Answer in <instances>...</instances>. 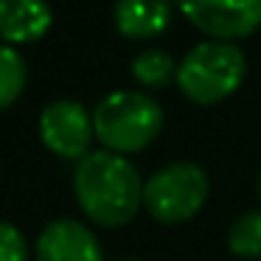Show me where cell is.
Masks as SVG:
<instances>
[{
  "mask_svg": "<svg viewBox=\"0 0 261 261\" xmlns=\"http://www.w3.org/2000/svg\"><path fill=\"white\" fill-rule=\"evenodd\" d=\"M37 261H104L96 233L76 219H54L37 239Z\"/></svg>",
  "mask_w": 261,
  "mask_h": 261,
  "instance_id": "cell-7",
  "label": "cell"
},
{
  "mask_svg": "<svg viewBox=\"0 0 261 261\" xmlns=\"http://www.w3.org/2000/svg\"><path fill=\"white\" fill-rule=\"evenodd\" d=\"M247 59L236 42L205 40L194 45L177 65V87L194 104H219L242 87Z\"/></svg>",
  "mask_w": 261,
  "mask_h": 261,
  "instance_id": "cell-3",
  "label": "cell"
},
{
  "mask_svg": "<svg viewBox=\"0 0 261 261\" xmlns=\"http://www.w3.org/2000/svg\"><path fill=\"white\" fill-rule=\"evenodd\" d=\"M93 115L85 110V104L73 98H57L40 115V138L54 154L68 160H82L90 154L93 143Z\"/></svg>",
  "mask_w": 261,
  "mask_h": 261,
  "instance_id": "cell-6",
  "label": "cell"
},
{
  "mask_svg": "<svg viewBox=\"0 0 261 261\" xmlns=\"http://www.w3.org/2000/svg\"><path fill=\"white\" fill-rule=\"evenodd\" d=\"M25 79H29V68H25V59L17 54V48L0 45V110L12 107L23 96Z\"/></svg>",
  "mask_w": 261,
  "mask_h": 261,
  "instance_id": "cell-11",
  "label": "cell"
},
{
  "mask_svg": "<svg viewBox=\"0 0 261 261\" xmlns=\"http://www.w3.org/2000/svg\"><path fill=\"white\" fill-rule=\"evenodd\" d=\"M73 194L87 219L101 227H121L143 202V182L124 154L98 149L79 160L73 171Z\"/></svg>",
  "mask_w": 261,
  "mask_h": 261,
  "instance_id": "cell-1",
  "label": "cell"
},
{
  "mask_svg": "<svg viewBox=\"0 0 261 261\" xmlns=\"http://www.w3.org/2000/svg\"><path fill=\"white\" fill-rule=\"evenodd\" d=\"M54 23L45 0H0V40L6 45H25L48 34Z\"/></svg>",
  "mask_w": 261,
  "mask_h": 261,
  "instance_id": "cell-8",
  "label": "cell"
},
{
  "mask_svg": "<svg viewBox=\"0 0 261 261\" xmlns=\"http://www.w3.org/2000/svg\"><path fill=\"white\" fill-rule=\"evenodd\" d=\"M258 199H261V174H258Z\"/></svg>",
  "mask_w": 261,
  "mask_h": 261,
  "instance_id": "cell-14",
  "label": "cell"
},
{
  "mask_svg": "<svg viewBox=\"0 0 261 261\" xmlns=\"http://www.w3.org/2000/svg\"><path fill=\"white\" fill-rule=\"evenodd\" d=\"M227 247L239 258H261V211H244L227 227Z\"/></svg>",
  "mask_w": 261,
  "mask_h": 261,
  "instance_id": "cell-12",
  "label": "cell"
},
{
  "mask_svg": "<svg viewBox=\"0 0 261 261\" xmlns=\"http://www.w3.org/2000/svg\"><path fill=\"white\" fill-rule=\"evenodd\" d=\"M163 107L141 90H115L93 110V129L107 152L132 154L163 132Z\"/></svg>",
  "mask_w": 261,
  "mask_h": 261,
  "instance_id": "cell-2",
  "label": "cell"
},
{
  "mask_svg": "<svg viewBox=\"0 0 261 261\" xmlns=\"http://www.w3.org/2000/svg\"><path fill=\"white\" fill-rule=\"evenodd\" d=\"M177 9L208 40L236 42L261 25V0H177Z\"/></svg>",
  "mask_w": 261,
  "mask_h": 261,
  "instance_id": "cell-5",
  "label": "cell"
},
{
  "mask_svg": "<svg viewBox=\"0 0 261 261\" xmlns=\"http://www.w3.org/2000/svg\"><path fill=\"white\" fill-rule=\"evenodd\" d=\"M174 3L171 0H118L115 3V29L129 40H149L169 29Z\"/></svg>",
  "mask_w": 261,
  "mask_h": 261,
  "instance_id": "cell-9",
  "label": "cell"
},
{
  "mask_svg": "<svg viewBox=\"0 0 261 261\" xmlns=\"http://www.w3.org/2000/svg\"><path fill=\"white\" fill-rule=\"evenodd\" d=\"M0 261H29L25 236L9 222H0Z\"/></svg>",
  "mask_w": 261,
  "mask_h": 261,
  "instance_id": "cell-13",
  "label": "cell"
},
{
  "mask_svg": "<svg viewBox=\"0 0 261 261\" xmlns=\"http://www.w3.org/2000/svg\"><path fill=\"white\" fill-rule=\"evenodd\" d=\"M177 65L180 62H174L171 54L149 48L132 59V76H135L138 85L158 90V87H166L169 82H177Z\"/></svg>",
  "mask_w": 261,
  "mask_h": 261,
  "instance_id": "cell-10",
  "label": "cell"
},
{
  "mask_svg": "<svg viewBox=\"0 0 261 261\" xmlns=\"http://www.w3.org/2000/svg\"><path fill=\"white\" fill-rule=\"evenodd\" d=\"M211 194V180L202 166L177 160L158 169L143 182V208L154 222L180 225L202 211Z\"/></svg>",
  "mask_w": 261,
  "mask_h": 261,
  "instance_id": "cell-4",
  "label": "cell"
},
{
  "mask_svg": "<svg viewBox=\"0 0 261 261\" xmlns=\"http://www.w3.org/2000/svg\"><path fill=\"white\" fill-rule=\"evenodd\" d=\"M126 261H135V258H126Z\"/></svg>",
  "mask_w": 261,
  "mask_h": 261,
  "instance_id": "cell-15",
  "label": "cell"
}]
</instances>
